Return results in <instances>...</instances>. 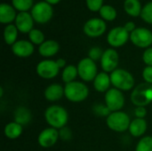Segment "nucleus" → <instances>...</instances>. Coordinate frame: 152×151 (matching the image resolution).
Returning a JSON list of instances; mask_svg holds the SVG:
<instances>
[{
    "label": "nucleus",
    "mask_w": 152,
    "mask_h": 151,
    "mask_svg": "<svg viewBox=\"0 0 152 151\" xmlns=\"http://www.w3.org/2000/svg\"><path fill=\"white\" fill-rule=\"evenodd\" d=\"M45 119L50 127L60 130L67 125L69 113L62 106L51 105L45 111Z\"/></svg>",
    "instance_id": "f257e3e1"
},
{
    "label": "nucleus",
    "mask_w": 152,
    "mask_h": 151,
    "mask_svg": "<svg viewBox=\"0 0 152 151\" xmlns=\"http://www.w3.org/2000/svg\"><path fill=\"white\" fill-rule=\"evenodd\" d=\"M89 93L88 86L81 81L76 80L64 85V96L70 102L78 103L86 101Z\"/></svg>",
    "instance_id": "f03ea898"
},
{
    "label": "nucleus",
    "mask_w": 152,
    "mask_h": 151,
    "mask_svg": "<svg viewBox=\"0 0 152 151\" xmlns=\"http://www.w3.org/2000/svg\"><path fill=\"white\" fill-rule=\"evenodd\" d=\"M111 85L122 92H127L134 89L135 86V80L134 76L126 69H117L110 74Z\"/></svg>",
    "instance_id": "7ed1b4c3"
},
{
    "label": "nucleus",
    "mask_w": 152,
    "mask_h": 151,
    "mask_svg": "<svg viewBox=\"0 0 152 151\" xmlns=\"http://www.w3.org/2000/svg\"><path fill=\"white\" fill-rule=\"evenodd\" d=\"M131 123L129 116L120 110L110 112V114L106 118V125L113 132L116 133H124L128 130Z\"/></svg>",
    "instance_id": "20e7f679"
},
{
    "label": "nucleus",
    "mask_w": 152,
    "mask_h": 151,
    "mask_svg": "<svg viewBox=\"0 0 152 151\" xmlns=\"http://www.w3.org/2000/svg\"><path fill=\"white\" fill-rule=\"evenodd\" d=\"M131 101L136 107H145L152 102V85L142 83L135 86L131 93Z\"/></svg>",
    "instance_id": "39448f33"
},
{
    "label": "nucleus",
    "mask_w": 152,
    "mask_h": 151,
    "mask_svg": "<svg viewBox=\"0 0 152 151\" xmlns=\"http://www.w3.org/2000/svg\"><path fill=\"white\" fill-rule=\"evenodd\" d=\"M77 68L78 71V77L82 79L83 82L94 81L95 77L99 73L96 62L89 57L80 60L77 63Z\"/></svg>",
    "instance_id": "423d86ee"
},
{
    "label": "nucleus",
    "mask_w": 152,
    "mask_h": 151,
    "mask_svg": "<svg viewBox=\"0 0 152 151\" xmlns=\"http://www.w3.org/2000/svg\"><path fill=\"white\" fill-rule=\"evenodd\" d=\"M105 105L110 112L120 111L125 106L126 98L122 91L117 88H110L104 94Z\"/></svg>",
    "instance_id": "0eeeda50"
},
{
    "label": "nucleus",
    "mask_w": 152,
    "mask_h": 151,
    "mask_svg": "<svg viewBox=\"0 0 152 151\" xmlns=\"http://www.w3.org/2000/svg\"><path fill=\"white\" fill-rule=\"evenodd\" d=\"M60 68L53 60H43L39 61L36 67V72L38 77L43 79H53L60 73Z\"/></svg>",
    "instance_id": "6e6552de"
},
{
    "label": "nucleus",
    "mask_w": 152,
    "mask_h": 151,
    "mask_svg": "<svg viewBox=\"0 0 152 151\" xmlns=\"http://www.w3.org/2000/svg\"><path fill=\"white\" fill-rule=\"evenodd\" d=\"M53 10L50 4L46 2L37 3L31 10V15L35 21L37 23H46L53 17Z\"/></svg>",
    "instance_id": "1a4fd4ad"
},
{
    "label": "nucleus",
    "mask_w": 152,
    "mask_h": 151,
    "mask_svg": "<svg viewBox=\"0 0 152 151\" xmlns=\"http://www.w3.org/2000/svg\"><path fill=\"white\" fill-rule=\"evenodd\" d=\"M131 42L139 48H149L152 44V32L145 28H136L130 34Z\"/></svg>",
    "instance_id": "9d476101"
},
{
    "label": "nucleus",
    "mask_w": 152,
    "mask_h": 151,
    "mask_svg": "<svg viewBox=\"0 0 152 151\" xmlns=\"http://www.w3.org/2000/svg\"><path fill=\"white\" fill-rule=\"evenodd\" d=\"M102 71L111 73L118 69L119 63L118 53L114 48H109L103 52L102 59L100 60Z\"/></svg>",
    "instance_id": "9b49d317"
},
{
    "label": "nucleus",
    "mask_w": 152,
    "mask_h": 151,
    "mask_svg": "<svg viewBox=\"0 0 152 151\" xmlns=\"http://www.w3.org/2000/svg\"><path fill=\"white\" fill-rule=\"evenodd\" d=\"M128 39H130V33L127 32L124 27H116L112 28L107 36L108 44L113 48L123 46L126 44Z\"/></svg>",
    "instance_id": "f8f14e48"
},
{
    "label": "nucleus",
    "mask_w": 152,
    "mask_h": 151,
    "mask_svg": "<svg viewBox=\"0 0 152 151\" xmlns=\"http://www.w3.org/2000/svg\"><path fill=\"white\" fill-rule=\"evenodd\" d=\"M106 22L98 18L88 20L84 25V33L89 37H99L106 31Z\"/></svg>",
    "instance_id": "ddd939ff"
},
{
    "label": "nucleus",
    "mask_w": 152,
    "mask_h": 151,
    "mask_svg": "<svg viewBox=\"0 0 152 151\" xmlns=\"http://www.w3.org/2000/svg\"><path fill=\"white\" fill-rule=\"evenodd\" d=\"M59 139H60L59 130L49 126L44 129L43 131H41V133L37 137V142L40 147L44 149H48L54 146Z\"/></svg>",
    "instance_id": "4468645a"
},
{
    "label": "nucleus",
    "mask_w": 152,
    "mask_h": 151,
    "mask_svg": "<svg viewBox=\"0 0 152 151\" xmlns=\"http://www.w3.org/2000/svg\"><path fill=\"white\" fill-rule=\"evenodd\" d=\"M34 44L28 40H18L12 45V53L20 58H28L34 53Z\"/></svg>",
    "instance_id": "2eb2a0df"
},
{
    "label": "nucleus",
    "mask_w": 152,
    "mask_h": 151,
    "mask_svg": "<svg viewBox=\"0 0 152 151\" xmlns=\"http://www.w3.org/2000/svg\"><path fill=\"white\" fill-rule=\"evenodd\" d=\"M34 19L28 12H20L15 19V26L21 33H29L33 29Z\"/></svg>",
    "instance_id": "dca6fc26"
},
{
    "label": "nucleus",
    "mask_w": 152,
    "mask_h": 151,
    "mask_svg": "<svg viewBox=\"0 0 152 151\" xmlns=\"http://www.w3.org/2000/svg\"><path fill=\"white\" fill-rule=\"evenodd\" d=\"M45 99L50 102L60 101L64 96V86L60 84L53 83L49 85L44 92Z\"/></svg>",
    "instance_id": "f3484780"
},
{
    "label": "nucleus",
    "mask_w": 152,
    "mask_h": 151,
    "mask_svg": "<svg viewBox=\"0 0 152 151\" xmlns=\"http://www.w3.org/2000/svg\"><path fill=\"white\" fill-rule=\"evenodd\" d=\"M94 88L98 93H107L110 89L111 85V80L110 76L109 73H106L104 71L99 72L97 76L95 77L94 80L93 81Z\"/></svg>",
    "instance_id": "a211bd4d"
},
{
    "label": "nucleus",
    "mask_w": 152,
    "mask_h": 151,
    "mask_svg": "<svg viewBox=\"0 0 152 151\" xmlns=\"http://www.w3.org/2000/svg\"><path fill=\"white\" fill-rule=\"evenodd\" d=\"M148 128V124L145 118H134L131 120L128 131L129 133L135 138H142L145 134Z\"/></svg>",
    "instance_id": "6ab92c4d"
},
{
    "label": "nucleus",
    "mask_w": 152,
    "mask_h": 151,
    "mask_svg": "<svg viewBox=\"0 0 152 151\" xmlns=\"http://www.w3.org/2000/svg\"><path fill=\"white\" fill-rule=\"evenodd\" d=\"M60 50V44L55 40H45L38 47V53L45 58H50L57 54Z\"/></svg>",
    "instance_id": "aec40b11"
},
{
    "label": "nucleus",
    "mask_w": 152,
    "mask_h": 151,
    "mask_svg": "<svg viewBox=\"0 0 152 151\" xmlns=\"http://www.w3.org/2000/svg\"><path fill=\"white\" fill-rule=\"evenodd\" d=\"M17 15L15 8L8 4L2 3L0 4V22L3 24H8L15 20Z\"/></svg>",
    "instance_id": "412c9836"
},
{
    "label": "nucleus",
    "mask_w": 152,
    "mask_h": 151,
    "mask_svg": "<svg viewBox=\"0 0 152 151\" xmlns=\"http://www.w3.org/2000/svg\"><path fill=\"white\" fill-rule=\"evenodd\" d=\"M22 132H23L22 125L16 123L15 121H12V122L6 124L4 128V136L10 140L18 139L22 134Z\"/></svg>",
    "instance_id": "4be33fe9"
},
{
    "label": "nucleus",
    "mask_w": 152,
    "mask_h": 151,
    "mask_svg": "<svg viewBox=\"0 0 152 151\" xmlns=\"http://www.w3.org/2000/svg\"><path fill=\"white\" fill-rule=\"evenodd\" d=\"M13 117L16 123L24 125L31 121L32 115L30 110L26 107H18L13 112Z\"/></svg>",
    "instance_id": "5701e85b"
},
{
    "label": "nucleus",
    "mask_w": 152,
    "mask_h": 151,
    "mask_svg": "<svg viewBox=\"0 0 152 151\" xmlns=\"http://www.w3.org/2000/svg\"><path fill=\"white\" fill-rule=\"evenodd\" d=\"M78 71L77 66L75 65H67L61 71V79L63 83H65V85L76 81Z\"/></svg>",
    "instance_id": "b1692460"
},
{
    "label": "nucleus",
    "mask_w": 152,
    "mask_h": 151,
    "mask_svg": "<svg viewBox=\"0 0 152 151\" xmlns=\"http://www.w3.org/2000/svg\"><path fill=\"white\" fill-rule=\"evenodd\" d=\"M124 8L126 13L133 17L141 15L142 10L139 0H126L124 4Z\"/></svg>",
    "instance_id": "393cba45"
},
{
    "label": "nucleus",
    "mask_w": 152,
    "mask_h": 151,
    "mask_svg": "<svg viewBox=\"0 0 152 151\" xmlns=\"http://www.w3.org/2000/svg\"><path fill=\"white\" fill-rule=\"evenodd\" d=\"M18 31L19 30L15 25H7L4 30V39L5 44H7L8 45H12L14 43H16L18 37Z\"/></svg>",
    "instance_id": "a878e982"
},
{
    "label": "nucleus",
    "mask_w": 152,
    "mask_h": 151,
    "mask_svg": "<svg viewBox=\"0 0 152 151\" xmlns=\"http://www.w3.org/2000/svg\"><path fill=\"white\" fill-rule=\"evenodd\" d=\"M100 15L105 20L111 21L114 20L117 17V11L111 5H103L100 10Z\"/></svg>",
    "instance_id": "bb28decb"
},
{
    "label": "nucleus",
    "mask_w": 152,
    "mask_h": 151,
    "mask_svg": "<svg viewBox=\"0 0 152 151\" xmlns=\"http://www.w3.org/2000/svg\"><path fill=\"white\" fill-rule=\"evenodd\" d=\"M135 151H152V136H143L138 142Z\"/></svg>",
    "instance_id": "cd10ccee"
},
{
    "label": "nucleus",
    "mask_w": 152,
    "mask_h": 151,
    "mask_svg": "<svg viewBox=\"0 0 152 151\" xmlns=\"http://www.w3.org/2000/svg\"><path fill=\"white\" fill-rule=\"evenodd\" d=\"M28 38L29 41L33 44L40 45L45 42V35L44 33L37 28H33L29 33H28Z\"/></svg>",
    "instance_id": "c85d7f7f"
},
{
    "label": "nucleus",
    "mask_w": 152,
    "mask_h": 151,
    "mask_svg": "<svg viewBox=\"0 0 152 151\" xmlns=\"http://www.w3.org/2000/svg\"><path fill=\"white\" fill-rule=\"evenodd\" d=\"M12 4L20 12H27L33 5V0H12Z\"/></svg>",
    "instance_id": "c756f323"
},
{
    "label": "nucleus",
    "mask_w": 152,
    "mask_h": 151,
    "mask_svg": "<svg viewBox=\"0 0 152 151\" xmlns=\"http://www.w3.org/2000/svg\"><path fill=\"white\" fill-rule=\"evenodd\" d=\"M141 16L144 21H146L147 23L152 24V2L146 4L143 6V8L142 10Z\"/></svg>",
    "instance_id": "7c9ffc66"
},
{
    "label": "nucleus",
    "mask_w": 152,
    "mask_h": 151,
    "mask_svg": "<svg viewBox=\"0 0 152 151\" xmlns=\"http://www.w3.org/2000/svg\"><path fill=\"white\" fill-rule=\"evenodd\" d=\"M103 52L100 47L98 46H94L92 47L90 50H89V53H88V57L90 59H92L93 61H99L102 59V56L103 54Z\"/></svg>",
    "instance_id": "2f4dec72"
},
{
    "label": "nucleus",
    "mask_w": 152,
    "mask_h": 151,
    "mask_svg": "<svg viewBox=\"0 0 152 151\" xmlns=\"http://www.w3.org/2000/svg\"><path fill=\"white\" fill-rule=\"evenodd\" d=\"M103 0H86V5L89 10L93 12H98L103 6Z\"/></svg>",
    "instance_id": "473e14b6"
},
{
    "label": "nucleus",
    "mask_w": 152,
    "mask_h": 151,
    "mask_svg": "<svg viewBox=\"0 0 152 151\" xmlns=\"http://www.w3.org/2000/svg\"><path fill=\"white\" fill-rule=\"evenodd\" d=\"M94 110L97 115L102 116V117H108L110 114V111L109 110V109L107 108V106L105 104L104 105H102V104L95 105L94 108Z\"/></svg>",
    "instance_id": "72a5a7b5"
},
{
    "label": "nucleus",
    "mask_w": 152,
    "mask_h": 151,
    "mask_svg": "<svg viewBox=\"0 0 152 151\" xmlns=\"http://www.w3.org/2000/svg\"><path fill=\"white\" fill-rule=\"evenodd\" d=\"M59 134H60V139H61L62 141H69L72 138V132L67 126L60 129Z\"/></svg>",
    "instance_id": "f704fd0d"
},
{
    "label": "nucleus",
    "mask_w": 152,
    "mask_h": 151,
    "mask_svg": "<svg viewBox=\"0 0 152 151\" xmlns=\"http://www.w3.org/2000/svg\"><path fill=\"white\" fill-rule=\"evenodd\" d=\"M142 78L144 79L145 83L152 85V67L146 66L142 70Z\"/></svg>",
    "instance_id": "c9c22d12"
},
{
    "label": "nucleus",
    "mask_w": 152,
    "mask_h": 151,
    "mask_svg": "<svg viewBox=\"0 0 152 151\" xmlns=\"http://www.w3.org/2000/svg\"><path fill=\"white\" fill-rule=\"evenodd\" d=\"M142 61L146 66L152 67V47H149L144 51L142 53Z\"/></svg>",
    "instance_id": "e433bc0d"
},
{
    "label": "nucleus",
    "mask_w": 152,
    "mask_h": 151,
    "mask_svg": "<svg viewBox=\"0 0 152 151\" xmlns=\"http://www.w3.org/2000/svg\"><path fill=\"white\" fill-rule=\"evenodd\" d=\"M134 115L136 118H145L147 116V109L145 107H136L134 109Z\"/></svg>",
    "instance_id": "4c0bfd02"
},
{
    "label": "nucleus",
    "mask_w": 152,
    "mask_h": 151,
    "mask_svg": "<svg viewBox=\"0 0 152 151\" xmlns=\"http://www.w3.org/2000/svg\"><path fill=\"white\" fill-rule=\"evenodd\" d=\"M124 28H125L126 29V31L129 32L130 34L136 28H135V24H134L133 21H128V22H126V23L125 24Z\"/></svg>",
    "instance_id": "58836bf2"
},
{
    "label": "nucleus",
    "mask_w": 152,
    "mask_h": 151,
    "mask_svg": "<svg viewBox=\"0 0 152 151\" xmlns=\"http://www.w3.org/2000/svg\"><path fill=\"white\" fill-rule=\"evenodd\" d=\"M55 61H56L58 67L60 68V69H63L67 66V65H66V61H65L64 59H62V58H59V59H57Z\"/></svg>",
    "instance_id": "ea45409f"
},
{
    "label": "nucleus",
    "mask_w": 152,
    "mask_h": 151,
    "mask_svg": "<svg viewBox=\"0 0 152 151\" xmlns=\"http://www.w3.org/2000/svg\"><path fill=\"white\" fill-rule=\"evenodd\" d=\"M61 0H45V2L50 4H56L60 2Z\"/></svg>",
    "instance_id": "a19ab883"
},
{
    "label": "nucleus",
    "mask_w": 152,
    "mask_h": 151,
    "mask_svg": "<svg viewBox=\"0 0 152 151\" xmlns=\"http://www.w3.org/2000/svg\"><path fill=\"white\" fill-rule=\"evenodd\" d=\"M3 95H4V89H3V86H1L0 87V97L2 98Z\"/></svg>",
    "instance_id": "79ce46f5"
}]
</instances>
